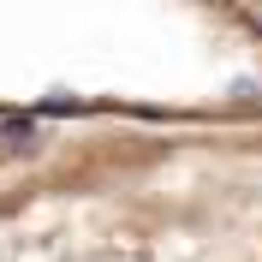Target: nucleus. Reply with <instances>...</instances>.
I'll list each match as a JSON object with an SVG mask.
<instances>
[{
  "mask_svg": "<svg viewBox=\"0 0 262 262\" xmlns=\"http://www.w3.org/2000/svg\"><path fill=\"white\" fill-rule=\"evenodd\" d=\"M0 262H262V114L125 119L0 196Z\"/></svg>",
  "mask_w": 262,
  "mask_h": 262,
  "instance_id": "obj_1",
  "label": "nucleus"
}]
</instances>
